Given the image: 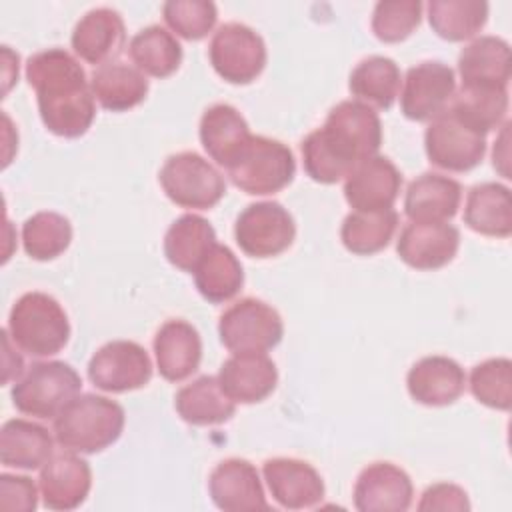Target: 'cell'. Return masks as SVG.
<instances>
[{
  "label": "cell",
  "instance_id": "cell-1",
  "mask_svg": "<svg viewBox=\"0 0 512 512\" xmlns=\"http://www.w3.org/2000/svg\"><path fill=\"white\" fill-rule=\"evenodd\" d=\"M382 144L378 112L358 100L338 102L324 124L300 144L306 174L320 184L346 178L362 160L376 156Z\"/></svg>",
  "mask_w": 512,
  "mask_h": 512
},
{
  "label": "cell",
  "instance_id": "cell-2",
  "mask_svg": "<svg viewBox=\"0 0 512 512\" xmlns=\"http://www.w3.org/2000/svg\"><path fill=\"white\" fill-rule=\"evenodd\" d=\"M26 80L36 92L42 124L56 136L78 138L96 116L86 70L64 48H48L26 60Z\"/></svg>",
  "mask_w": 512,
  "mask_h": 512
},
{
  "label": "cell",
  "instance_id": "cell-3",
  "mask_svg": "<svg viewBox=\"0 0 512 512\" xmlns=\"http://www.w3.org/2000/svg\"><path fill=\"white\" fill-rule=\"evenodd\" d=\"M124 420L118 402L98 394H78L54 418V436L66 450L96 454L120 438Z\"/></svg>",
  "mask_w": 512,
  "mask_h": 512
},
{
  "label": "cell",
  "instance_id": "cell-4",
  "mask_svg": "<svg viewBox=\"0 0 512 512\" xmlns=\"http://www.w3.org/2000/svg\"><path fill=\"white\" fill-rule=\"evenodd\" d=\"M8 334L30 356L58 354L70 338V322L62 304L46 292L22 294L8 316Z\"/></svg>",
  "mask_w": 512,
  "mask_h": 512
},
{
  "label": "cell",
  "instance_id": "cell-5",
  "mask_svg": "<svg viewBox=\"0 0 512 512\" xmlns=\"http://www.w3.org/2000/svg\"><path fill=\"white\" fill-rule=\"evenodd\" d=\"M226 172L232 184L242 192L266 196L280 192L294 180L296 160L284 142L266 136H250Z\"/></svg>",
  "mask_w": 512,
  "mask_h": 512
},
{
  "label": "cell",
  "instance_id": "cell-6",
  "mask_svg": "<svg viewBox=\"0 0 512 512\" xmlns=\"http://www.w3.org/2000/svg\"><path fill=\"white\" fill-rule=\"evenodd\" d=\"M80 374L62 360L34 362L12 386V404L34 418H56L58 412L78 396Z\"/></svg>",
  "mask_w": 512,
  "mask_h": 512
},
{
  "label": "cell",
  "instance_id": "cell-7",
  "mask_svg": "<svg viewBox=\"0 0 512 512\" xmlns=\"http://www.w3.org/2000/svg\"><path fill=\"white\" fill-rule=\"evenodd\" d=\"M158 180L164 194L182 208L208 210L226 194L224 176L206 158L190 150L168 156Z\"/></svg>",
  "mask_w": 512,
  "mask_h": 512
},
{
  "label": "cell",
  "instance_id": "cell-8",
  "mask_svg": "<svg viewBox=\"0 0 512 512\" xmlns=\"http://www.w3.org/2000/svg\"><path fill=\"white\" fill-rule=\"evenodd\" d=\"M218 334L220 342L232 354H266L280 344L284 322L278 310L270 304L258 298H242L220 314Z\"/></svg>",
  "mask_w": 512,
  "mask_h": 512
},
{
  "label": "cell",
  "instance_id": "cell-9",
  "mask_svg": "<svg viewBox=\"0 0 512 512\" xmlns=\"http://www.w3.org/2000/svg\"><path fill=\"white\" fill-rule=\"evenodd\" d=\"M210 64L230 84H250L266 66L264 38L242 22H226L210 38Z\"/></svg>",
  "mask_w": 512,
  "mask_h": 512
},
{
  "label": "cell",
  "instance_id": "cell-10",
  "mask_svg": "<svg viewBox=\"0 0 512 512\" xmlns=\"http://www.w3.org/2000/svg\"><path fill=\"white\" fill-rule=\"evenodd\" d=\"M296 236L292 214L274 200L248 204L236 218L234 238L252 258H272L288 250Z\"/></svg>",
  "mask_w": 512,
  "mask_h": 512
},
{
  "label": "cell",
  "instance_id": "cell-11",
  "mask_svg": "<svg viewBox=\"0 0 512 512\" xmlns=\"http://www.w3.org/2000/svg\"><path fill=\"white\" fill-rule=\"evenodd\" d=\"M428 160L448 172H468L486 154V136L460 122L448 108L430 120L424 132Z\"/></svg>",
  "mask_w": 512,
  "mask_h": 512
},
{
  "label": "cell",
  "instance_id": "cell-12",
  "mask_svg": "<svg viewBox=\"0 0 512 512\" xmlns=\"http://www.w3.org/2000/svg\"><path fill=\"white\" fill-rule=\"evenodd\" d=\"M90 382L104 392H128L142 388L152 378L148 352L132 340H112L100 346L88 362Z\"/></svg>",
  "mask_w": 512,
  "mask_h": 512
},
{
  "label": "cell",
  "instance_id": "cell-13",
  "mask_svg": "<svg viewBox=\"0 0 512 512\" xmlns=\"http://www.w3.org/2000/svg\"><path fill=\"white\" fill-rule=\"evenodd\" d=\"M454 92V70L440 60H426L408 68L400 94V110L408 120L430 122L450 106Z\"/></svg>",
  "mask_w": 512,
  "mask_h": 512
},
{
  "label": "cell",
  "instance_id": "cell-14",
  "mask_svg": "<svg viewBox=\"0 0 512 512\" xmlns=\"http://www.w3.org/2000/svg\"><path fill=\"white\" fill-rule=\"evenodd\" d=\"M38 484L46 508L74 510L86 500L92 488V470L74 450L64 448L44 462Z\"/></svg>",
  "mask_w": 512,
  "mask_h": 512
},
{
  "label": "cell",
  "instance_id": "cell-15",
  "mask_svg": "<svg viewBox=\"0 0 512 512\" xmlns=\"http://www.w3.org/2000/svg\"><path fill=\"white\" fill-rule=\"evenodd\" d=\"M460 230L448 222H408L396 242L400 260L416 270H438L454 260Z\"/></svg>",
  "mask_w": 512,
  "mask_h": 512
},
{
  "label": "cell",
  "instance_id": "cell-16",
  "mask_svg": "<svg viewBox=\"0 0 512 512\" xmlns=\"http://www.w3.org/2000/svg\"><path fill=\"white\" fill-rule=\"evenodd\" d=\"M208 492L216 508L224 512L268 510L264 488L254 464L244 458H226L214 466Z\"/></svg>",
  "mask_w": 512,
  "mask_h": 512
},
{
  "label": "cell",
  "instance_id": "cell-17",
  "mask_svg": "<svg viewBox=\"0 0 512 512\" xmlns=\"http://www.w3.org/2000/svg\"><path fill=\"white\" fill-rule=\"evenodd\" d=\"M352 496L360 512H404L412 504L414 488L400 466L374 462L358 474Z\"/></svg>",
  "mask_w": 512,
  "mask_h": 512
},
{
  "label": "cell",
  "instance_id": "cell-18",
  "mask_svg": "<svg viewBox=\"0 0 512 512\" xmlns=\"http://www.w3.org/2000/svg\"><path fill=\"white\" fill-rule=\"evenodd\" d=\"M272 498L288 510L314 508L324 498V482L314 466L298 458H268L262 466Z\"/></svg>",
  "mask_w": 512,
  "mask_h": 512
},
{
  "label": "cell",
  "instance_id": "cell-19",
  "mask_svg": "<svg viewBox=\"0 0 512 512\" xmlns=\"http://www.w3.org/2000/svg\"><path fill=\"white\" fill-rule=\"evenodd\" d=\"M402 174L386 156L362 160L344 180V198L354 210L392 208L400 194Z\"/></svg>",
  "mask_w": 512,
  "mask_h": 512
},
{
  "label": "cell",
  "instance_id": "cell-20",
  "mask_svg": "<svg viewBox=\"0 0 512 512\" xmlns=\"http://www.w3.org/2000/svg\"><path fill=\"white\" fill-rule=\"evenodd\" d=\"M126 42V28L120 12L108 6L88 10L74 26L70 44L88 64H108L116 58Z\"/></svg>",
  "mask_w": 512,
  "mask_h": 512
},
{
  "label": "cell",
  "instance_id": "cell-21",
  "mask_svg": "<svg viewBox=\"0 0 512 512\" xmlns=\"http://www.w3.org/2000/svg\"><path fill=\"white\" fill-rule=\"evenodd\" d=\"M218 382L234 402L256 404L274 392L278 370L266 354L242 352L224 360L218 372Z\"/></svg>",
  "mask_w": 512,
  "mask_h": 512
},
{
  "label": "cell",
  "instance_id": "cell-22",
  "mask_svg": "<svg viewBox=\"0 0 512 512\" xmlns=\"http://www.w3.org/2000/svg\"><path fill=\"white\" fill-rule=\"evenodd\" d=\"M154 356L162 378L180 382L192 376L202 360L198 330L180 318L166 320L154 336Z\"/></svg>",
  "mask_w": 512,
  "mask_h": 512
},
{
  "label": "cell",
  "instance_id": "cell-23",
  "mask_svg": "<svg viewBox=\"0 0 512 512\" xmlns=\"http://www.w3.org/2000/svg\"><path fill=\"white\" fill-rule=\"evenodd\" d=\"M410 396L424 406H448L460 398L466 386L464 368L448 356H424L406 376Z\"/></svg>",
  "mask_w": 512,
  "mask_h": 512
},
{
  "label": "cell",
  "instance_id": "cell-24",
  "mask_svg": "<svg viewBox=\"0 0 512 512\" xmlns=\"http://www.w3.org/2000/svg\"><path fill=\"white\" fill-rule=\"evenodd\" d=\"M460 200V182L444 174L424 172L406 188L404 214L410 222H448L456 216Z\"/></svg>",
  "mask_w": 512,
  "mask_h": 512
},
{
  "label": "cell",
  "instance_id": "cell-25",
  "mask_svg": "<svg viewBox=\"0 0 512 512\" xmlns=\"http://www.w3.org/2000/svg\"><path fill=\"white\" fill-rule=\"evenodd\" d=\"M458 74L466 86L508 88L512 74L510 44L500 36H480L458 54Z\"/></svg>",
  "mask_w": 512,
  "mask_h": 512
},
{
  "label": "cell",
  "instance_id": "cell-26",
  "mask_svg": "<svg viewBox=\"0 0 512 512\" xmlns=\"http://www.w3.org/2000/svg\"><path fill=\"white\" fill-rule=\"evenodd\" d=\"M200 142L206 154L220 166L228 168L250 140V128L244 116L232 104H212L200 118Z\"/></svg>",
  "mask_w": 512,
  "mask_h": 512
},
{
  "label": "cell",
  "instance_id": "cell-27",
  "mask_svg": "<svg viewBox=\"0 0 512 512\" xmlns=\"http://www.w3.org/2000/svg\"><path fill=\"white\" fill-rule=\"evenodd\" d=\"M54 454V440L42 424L12 418L0 430V462L8 468L36 470Z\"/></svg>",
  "mask_w": 512,
  "mask_h": 512
},
{
  "label": "cell",
  "instance_id": "cell-28",
  "mask_svg": "<svg viewBox=\"0 0 512 512\" xmlns=\"http://www.w3.org/2000/svg\"><path fill=\"white\" fill-rule=\"evenodd\" d=\"M464 224L484 236L508 238L512 234L510 188L500 182H482L468 190Z\"/></svg>",
  "mask_w": 512,
  "mask_h": 512
},
{
  "label": "cell",
  "instance_id": "cell-29",
  "mask_svg": "<svg viewBox=\"0 0 512 512\" xmlns=\"http://www.w3.org/2000/svg\"><path fill=\"white\" fill-rule=\"evenodd\" d=\"M90 88L98 104L110 112H124L138 106L148 94V78L126 62H108L90 76Z\"/></svg>",
  "mask_w": 512,
  "mask_h": 512
},
{
  "label": "cell",
  "instance_id": "cell-30",
  "mask_svg": "<svg viewBox=\"0 0 512 512\" xmlns=\"http://www.w3.org/2000/svg\"><path fill=\"white\" fill-rule=\"evenodd\" d=\"M178 416L194 426H212L230 420L236 402L226 396L218 376H200L182 386L174 396Z\"/></svg>",
  "mask_w": 512,
  "mask_h": 512
},
{
  "label": "cell",
  "instance_id": "cell-31",
  "mask_svg": "<svg viewBox=\"0 0 512 512\" xmlns=\"http://www.w3.org/2000/svg\"><path fill=\"white\" fill-rule=\"evenodd\" d=\"M192 274L198 292L212 304L228 302L244 284L240 260L228 246L218 242L204 254Z\"/></svg>",
  "mask_w": 512,
  "mask_h": 512
},
{
  "label": "cell",
  "instance_id": "cell-32",
  "mask_svg": "<svg viewBox=\"0 0 512 512\" xmlns=\"http://www.w3.org/2000/svg\"><path fill=\"white\" fill-rule=\"evenodd\" d=\"M448 110L466 126L480 134L498 128L508 112V88L466 86L454 92Z\"/></svg>",
  "mask_w": 512,
  "mask_h": 512
},
{
  "label": "cell",
  "instance_id": "cell-33",
  "mask_svg": "<svg viewBox=\"0 0 512 512\" xmlns=\"http://www.w3.org/2000/svg\"><path fill=\"white\" fill-rule=\"evenodd\" d=\"M216 244L212 224L198 214H182L164 234V256L184 272H194L204 254Z\"/></svg>",
  "mask_w": 512,
  "mask_h": 512
},
{
  "label": "cell",
  "instance_id": "cell-34",
  "mask_svg": "<svg viewBox=\"0 0 512 512\" xmlns=\"http://www.w3.org/2000/svg\"><path fill=\"white\" fill-rule=\"evenodd\" d=\"M348 88L358 102L388 110L400 90V68L388 56H368L350 72Z\"/></svg>",
  "mask_w": 512,
  "mask_h": 512
},
{
  "label": "cell",
  "instance_id": "cell-35",
  "mask_svg": "<svg viewBox=\"0 0 512 512\" xmlns=\"http://www.w3.org/2000/svg\"><path fill=\"white\" fill-rule=\"evenodd\" d=\"M398 228V212L384 210H354L340 228L344 248L358 256H370L384 250Z\"/></svg>",
  "mask_w": 512,
  "mask_h": 512
},
{
  "label": "cell",
  "instance_id": "cell-36",
  "mask_svg": "<svg viewBox=\"0 0 512 512\" xmlns=\"http://www.w3.org/2000/svg\"><path fill=\"white\" fill-rule=\"evenodd\" d=\"M128 52L134 66L154 78L174 74L182 62L180 42L160 24H150L138 30L128 44Z\"/></svg>",
  "mask_w": 512,
  "mask_h": 512
},
{
  "label": "cell",
  "instance_id": "cell-37",
  "mask_svg": "<svg viewBox=\"0 0 512 512\" xmlns=\"http://www.w3.org/2000/svg\"><path fill=\"white\" fill-rule=\"evenodd\" d=\"M426 10L430 28L448 42L476 36L488 20V2L484 0H430Z\"/></svg>",
  "mask_w": 512,
  "mask_h": 512
},
{
  "label": "cell",
  "instance_id": "cell-38",
  "mask_svg": "<svg viewBox=\"0 0 512 512\" xmlns=\"http://www.w3.org/2000/svg\"><path fill=\"white\" fill-rule=\"evenodd\" d=\"M72 240V224L66 216L42 210L26 218L22 226L24 252L34 260H52L60 256Z\"/></svg>",
  "mask_w": 512,
  "mask_h": 512
},
{
  "label": "cell",
  "instance_id": "cell-39",
  "mask_svg": "<svg viewBox=\"0 0 512 512\" xmlns=\"http://www.w3.org/2000/svg\"><path fill=\"white\" fill-rule=\"evenodd\" d=\"M472 396L496 410H510L512 404V362L508 358H488L470 372Z\"/></svg>",
  "mask_w": 512,
  "mask_h": 512
},
{
  "label": "cell",
  "instance_id": "cell-40",
  "mask_svg": "<svg viewBox=\"0 0 512 512\" xmlns=\"http://www.w3.org/2000/svg\"><path fill=\"white\" fill-rule=\"evenodd\" d=\"M422 10L420 0H380L372 10V32L382 42H400L418 28Z\"/></svg>",
  "mask_w": 512,
  "mask_h": 512
},
{
  "label": "cell",
  "instance_id": "cell-41",
  "mask_svg": "<svg viewBox=\"0 0 512 512\" xmlns=\"http://www.w3.org/2000/svg\"><path fill=\"white\" fill-rule=\"evenodd\" d=\"M164 22L186 40L204 38L218 20L216 4L210 0H168L162 4Z\"/></svg>",
  "mask_w": 512,
  "mask_h": 512
},
{
  "label": "cell",
  "instance_id": "cell-42",
  "mask_svg": "<svg viewBox=\"0 0 512 512\" xmlns=\"http://www.w3.org/2000/svg\"><path fill=\"white\" fill-rule=\"evenodd\" d=\"M38 506V492L28 476L0 474V508L32 512Z\"/></svg>",
  "mask_w": 512,
  "mask_h": 512
},
{
  "label": "cell",
  "instance_id": "cell-43",
  "mask_svg": "<svg viewBox=\"0 0 512 512\" xmlns=\"http://www.w3.org/2000/svg\"><path fill=\"white\" fill-rule=\"evenodd\" d=\"M420 512H432V510H442V512H466L470 510L468 494L464 488L450 484V482H438L428 486L418 502Z\"/></svg>",
  "mask_w": 512,
  "mask_h": 512
},
{
  "label": "cell",
  "instance_id": "cell-44",
  "mask_svg": "<svg viewBox=\"0 0 512 512\" xmlns=\"http://www.w3.org/2000/svg\"><path fill=\"white\" fill-rule=\"evenodd\" d=\"M2 342H4V376H2V382L8 384L10 380H18V376L22 374V368H24V360L22 356L12 350V338L8 334V330H2Z\"/></svg>",
  "mask_w": 512,
  "mask_h": 512
},
{
  "label": "cell",
  "instance_id": "cell-45",
  "mask_svg": "<svg viewBox=\"0 0 512 512\" xmlns=\"http://www.w3.org/2000/svg\"><path fill=\"white\" fill-rule=\"evenodd\" d=\"M508 134H510V122H504L496 142H494V150H492V164L494 168L504 176L510 178V170H508Z\"/></svg>",
  "mask_w": 512,
  "mask_h": 512
}]
</instances>
